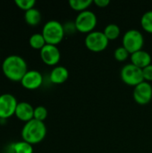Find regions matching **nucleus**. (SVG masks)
Returning <instances> with one entry per match:
<instances>
[{
    "instance_id": "1",
    "label": "nucleus",
    "mask_w": 152,
    "mask_h": 153,
    "mask_svg": "<svg viewBox=\"0 0 152 153\" xmlns=\"http://www.w3.org/2000/svg\"><path fill=\"white\" fill-rule=\"evenodd\" d=\"M28 71L27 62L22 56L18 55L8 56L2 63L4 75L12 82H21Z\"/></svg>"
},
{
    "instance_id": "2",
    "label": "nucleus",
    "mask_w": 152,
    "mask_h": 153,
    "mask_svg": "<svg viewBox=\"0 0 152 153\" xmlns=\"http://www.w3.org/2000/svg\"><path fill=\"white\" fill-rule=\"evenodd\" d=\"M22 141L29 143L31 145L41 143L47 135V127L44 122L31 119L24 124L22 129Z\"/></svg>"
},
{
    "instance_id": "3",
    "label": "nucleus",
    "mask_w": 152,
    "mask_h": 153,
    "mask_svg": "<svg viewBox=\"0 0 152 153\" xmlns=\"http://www.w3.org/2000/svg\"><path fill=\"white\" fill-rule=\"evenodd\" d=\"M41 33L47 44L55 46L63 40L65 34L64 25L56 20H50L47 22L43 26Z\"/></svg>"
},
{
    "instance_id": "4",
    "label": "nucleus",
    "mask_w": 152,
    "mask_h": 153,
    "mask_svg": "<svg viewBox=\"0 0 152 153\" xmlns=\"http://www.w3.org/2000/svg\"><path fill=\"white\" fill-rule=\"evenodd\" d=\"M98 23V19L96 14L90 11L86 10L81 12L75 18L74 24L76 27V30L82 33H90L94 31Z\"/></svg>"
},
{
    "instance_id": "5",
    "label": "nucleus",
    "mask_w": 152,
    "mask_h": 153,
    "mask_svg": "<svg viewBox=\"0 0 152 153\" xmlns=\"http://www.w3.org/2000/svg\"><path fill=\"white\" fill-rule=\"evenodd\" d=\"M144 45V38L142 33L135 29L128 30L123 36V47L133 54L142 49Z\"/></svg>"
},
{
    "instance_id": "6",
    "label": "nucleus",
    "mask_w": 152,
    "mask_h": 153,
    "mask_svg": "<svg viewBox=\"0 0 152 153\" xmlns=\"http://www.w3.org/2000/svg\"><path fill=\"white\" fill-rule=\"evenodd\" d=\"M121 79L122 81L130 86H137L144 81L142 69L135 66L134 65L127 64L121 69Z\"/></svg>"
},
{
    "instance_id": "7",
    "label": "nucleus",
    "mask_w": 152,
    "mask_h": 153,
    "mask_svg": "<svg viewBox=\"0 0 152 153\" xmlns=\"http://www.w3.org/2000/svg\"><path fill=\"white\" fill-rule=\"evenodd\" d=\"M109 40L105 36L103 31L94 30L87 34L84 43L87 48L92 52H101L105 50L108 46Z\"/></svg>"
},
{
    "instance_id": "8",
    "label": "nucleus",
    "mask_w": 152,
    "mask_h": 153,
    "mask_svg": "<svg viewBox=\"0 0 152 153\" xmlns=\"http://www.w3.org/2000/svg\"><path fill=\"white\" fill-rule=\"evenodd\" d=\"M16 98L11 93H3L0 95V118L7 119L15 114L18 105Z\"/></svg>"
},
{
    "instance_id": "9",
    "label": "nucleus",
    "mask_w": 152,
    "mask_h": 153,
    "mask_svg": "<svg viewBox=\"0 0 152 153\" xmlns=\"http://www.w3.org/2000/svg\"><path fill=\"white\" fill-rule=\"evenodd\" d=\"M133 100L140 105H146L152 100V86L148 82L143 81L133 89Z\"/></svg>"
},
{
    "instance_id": "10",
    "label": "nucleus",
    "mask_w": 152,
    "mask_h": 153,
    "mask_svg": "<svg viewBox=\"0 0 152 153\" xmlns=\"http://www.w3.org/2000/svg\"><path fill=\"white\" fill-rule=\"evenodd\" d=\"M40 58L47 65L54 66L57 65L61 58V53L58 48L55 45L46 44L45 47L40 49Z\"/></svg>"
},
{
    "instance_id": "11",
    "label": "nucleus",
    "mask_w": 152,
    "mask_h": 153,
    "mask_svg": "<svg viewBox=\"0 0 152 153\" xmlns=\"http://www.w3.org/2000/svg\"><path fill=\"white\" fill-rule=\"evenodd\" d=\"M20 82L22 86L27 90H37L42 85L43 76L40 72L37 70H29Z\"/></svg>"
},
{
    "instance_id": "12",
    "label": "nucleus",
    "mask_w": 152,
    "mask_h": 153,
    "mask_svg": "<svg viewBox=\"0 0 152 153\" xmlns=\"http://www.w3.org/2000/svg\"><path fill=\"white\" fill-rule=\"evenodd\" d=\"M14 116L22 122H29L33 119L34 116V108L28 102L22 101L19 102L15 110Z\"/></svg>"
},
{
    "instance_id": "13",
    "label": "nucleus",
    "mask_w": 152,
    "mask_h": 153,
    "mask_svg": "<svg viewBox=\"0 0 152 153\" xmlns=\"http://www.w3.org/2000/svg\"><path fill=\"white\" fill-rule=\"evenodd\" d=\"M131 62L135 66L143 69L151 64V56L149 52L142 49L131 54Z\"/></svg>"
},
{
    "instance_id": "14",
    "label": "nucleus",
    "mask_w": 152,
    "mask_h": 153,
    "mask_svg": "<svg viewBox=\"0 0 152 153\" xmlns=\"http://www.w3.org/2000/svg\"><path fill=\"white\" fill-rule=\"evenodd\" d=\"M69 77V72L67 68L62 65L55 66L49 75V80L54 84H62L67 81Z\"/></svg>"
},
{
    "instance_id": "15",
    "label": "nucleus",
    "mask_w": 152,
    "mask_h": 153,
    "mask_svg": "<svg viewBox=\"0 0 152 153\" xmlns=\"http://www.w3.org/2000/svg\"><path fill=\"white\" fill-rule=\"evenodd\" d=\"M24 20L27 24H29L30 26H36L41 21V13L38 9L32 8V9L25 12Z\"/></svg>"
},
{
    "instance_id": "16",
    "label": "nucleus",
    "mask_w": 152,
    "mask_h": 153,
    "mask_svg": "<svg viewBox=\"0 0 152 153\" xmlns=\"http://www.w3.org/2000/svg\"><path fill=\"white\" fill-rule=\"evenodd\" d=\"M30 46L34 49H42L47 44L42 33H34L29 39Z\"/></svg>"
},
{
    "instance_id": "17",
    "label": "nucleus",
    "mask_w": 152,
    "mask_h": 153,
    "mask_svg": "<svg viewBox=\"0 0 152 153\" xmlns=\"http://www.w3.org/2000/svg\"><path fill=\"white\" fill-rule=\"evenodd\" d=\"M103 32H104L105 36L108 38V40H114V39H117L120 36L121 30H120V27L117 24L110 23V24H108V25H107L105 27V30H104Z\"/></svg>"
},
{
    "instance_id": "18",
    "label": "nucleus",
    "mask_w": 152,
    "mask_h": 153,
    "mask_svg": "<svg viewBox=\"0 0 152 153\" xmlns=\"http://www.w3.org/2000/svg\"><path fill=\"white\" fill-rule=\"evenodd\" d=\"M91 4H93L92 0H70L69 1L70 7L80 13L88 10V8L90 6Z\"/></svg>"
},
{
    "instance_id": "19",
    "label": "nucleus",
    "mask_w": 152,
    "mask_h": 153,
    "mask_svg": "<svg viewBox=\"0 0 152 153\" xmlns=\"http://www.w3.org/2000/svg\"><path fill=\"white\" fill-rule=\"evenodd\" d=\"M13 153H33V147L25 141H20L13 144Z\"/></svg>"
},
{
    "instance_id": "20",
    "label": "nucleus",
    "mask_w": 152,
    "mask_h": 153,
    "mask_svg": "<svg viewBox=\"0 0 152 153\" xmlns=\"http://www.w3.org/2000/svg\"><path fill=\"white\" fill-rule=\"evenodd\" d=\"M141 25L144 30L152 33V10L144 13L141 18Z\"/></svg>"
},
{
    "instance_id": "21",
    "label": "nucleus",
    "mask_w": 152,
    "mask_h": 153,
    "mask_svg": "<svg viewBox=\"0 0 152 153\" xmlns=\"http://www.w3.org/2000/svg\"><path fill=\"white\" fill-rule=\"evenodd\" d=\"M47 117V109L44 106H38L34 108V116L33 118L41 122H44V120Z\"/></svg>"
},
{
    "instance_id": "22",
    "label": "nucleus",
    "mask_w": 152,
    "mask_h": 153,
    "mask_svg": "<svg viewBox=\"0 0 152 153\" xmlns=\"http://www.w3.org/2000/svg\"><path fill=\"white\" fill-rule=\"evenodd\" d=\"M14 3L18 8H20L25 12L34 8V5L36 4L35 0H15Z\"/></svg>"
},
{
    "instance_id": "23",
    "label": "nucleus",
    "mask_w": 152,
    "mask_h": 153,
    "mask_svg": "<svg viewBox=\"0 0 152 153\" xmlns=\"http://www.w3.org/2000/svg\"><path fill=\"white\" fill-rule=\"evenodd\" d=\"M130 53L126 50V48H125L123 46L122 47H118L117 48H116L115 52H114V56L115 58L119 61V62H123L125 61L128 57H129Z\"/></svg>"
},
{
    "instance_id": "24",
    "label": "nucleus",
    "mask_w": 152,
    "mask_h": 153,
    "mask_svg": "<svg viewBox=\"0 0 152 153\" xmlns=\"http://www.w3.org/2000/svg\"><path fill=\"white\" fill-rule=\"evenodd\" d=\"M142 74H143V78L145 82H152V64L142 69Z\"/></svg>"
},
{
    "instance_id": "25",
    "label": "nucleus",
    "mask_w": 152,
    "mask_h": 153,
    "mask_svg": "<svg viewBox=\"0 0 152 153\" xmlns=\"http://www.w3.org/2000/svg\"><path fill=\"white\" fill-rule=\"evenodd\" d=\"M64 28H65V33H73V32H74L76 30V27H75L74 22H67L64 26Z\"/></svg>"
},
{
    "instance_id": "26",
    "label": "nucleus",
    "mask_w": 152,
    "mask_h": 153,
    "mask_svg": "<svg viewBox=\"0 0 152 153\" xmlns=\"http://www.w3.org/2000/svg\"><path fill=\"white\" fill-rule=\"evenodd\" d=\"M93 3H94L97 6L102 7V8H103V7L108 6V5L110 4V1H109V0H94Z\"/></svg>"
}]
</instances>
